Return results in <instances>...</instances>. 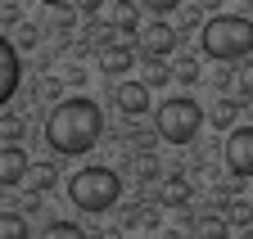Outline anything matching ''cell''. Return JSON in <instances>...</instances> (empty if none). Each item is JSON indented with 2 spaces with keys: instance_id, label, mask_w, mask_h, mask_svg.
<instances>
[{
  "instance_id": "cell-1",
  "label": "cell",
  "mask_w": 253,
  "mask_h": 239,
  "mask_svg": "<svg viewBox=\"0 0 253 239\" xmlns=\"http://www.w3.org/2000/svg\"><path fill=\"white\" fill-rule=\"evenodd\" d=\"M100 136H104V113L86 95H73V100L54 104L50 117H45V144L54 154H63V158L90 154V149L100 144Z\"/></svg>"
},
{
  "instance_id": "cell-2",
  "label": "cell",
  "mask_w": 253,
  "mask_h": 239,
  "mask_svg": "<svg viewBox=\"0 0 253 239\" xmlns=\"http://www.w3.org/2000/svg\"><path fill=\"white\" fill-rule=\"evenodd\" d=\"M199 50L217 64H240L253 54V18L244 14H212L199 32Z\"/></svg>"
},
{
  "instance_id": "cell-3",
  "label": "cell",
  "mask_w": 253,
  "mask_h": 239,
  "mask_svg": "<svg viewBox=\"0 0 253 239\" xmlns=\"http://www.w3.org/2000/svg\"><path fill=\"white\" fill-rule=\"evenodd\" d=\"M68 199L82 207V212H109V207L122 199V176L113 167H82L68 181Z\"/></svg>"
},
{
  "instance_id": "cell-4",
  "label": "cell",
  "mask_w": 253,
  "mask_h": 239,
  "mask_svg": "<svg viewBox=\"0 0 253 239\" xmlns=\"http://www.w3.org/2000/svg\"><path fill=\"white\" fill-rule=\"evenodd\" d=\"M199 127H204V108L190 95H172V100H163L154 108V131L168 144H190L199 136Z\"/></svg>"
},
{
  "instance_id": "cell-5",
  "label": "cell",
  "mask_w": 253,
  "mask_h": 239,
  "mask_svg": "<svg viewBox=\"0 0 253 239\" xmlns=\"http://www.w3.org/2000/svg\"><path fill=\"white\" fill-rule=\"evenodd\" d=\"M226 167L235 181H253V127H231L226 136Z\"/></svg>"
},
{
  "instance_id": "cell-6",
  "label": "cell",
  "mask_w": 253,
  "mask_h": 239,
  "mask_svg": "<svg viewBox=\"0 0 253 239\" xmlns=\"http://www.w3.org/2000/svg\"><path fill=\"white\" fill-rule=\"evenodd\" d=\"M136 50H140L145 64H149V59H172L176 54V32H172L168 23H149V27H140Z\"/></svg>"
},
{
  "instance_id": "cell-7",
  "label": "cell",
  "mask_w": 253,
  "mask_h": 239,
  "mask_svg": "<svg viewBox=\"0 0 253 239\" xmlns=\"http://www.w3.org/2000/svg\"><path fill=\"white\" fill-rule=\"evenodd\" d=\"M23 81V59H18V45L0 32V108H5Z\"/></svg>"
},
{
  "instance_id": "cell-8",
  "label": "cell",
  "mask_w": 253,
  "mask_h": 239,
  "mask_svg": "<svg viewBox=\"0 0 253 239\" xmlns=\"http://www.w3.org/2000/svg\"><path fill=\"white\" fill-rule=\"evenodd\" d=\"M113 100H118V108L126 113V117H140V113H149V86L145 81H131V77H126V81H118V91H113Z\"/></svg>"
},
{
  "instance_id": "cell-9",
  "label": "cell",
  "mask_w": 253,
  "mask_h": 239,
  "mask_svg": "<svg viewBox=\"0 0 253 239\" xmlns=\"http://www.w3.org/2000/svg\"><path fill=\"white\" fill-rule=\"evenodd\" d=\"M136 45L131 41H109V45H100V68L109 72V77H122V72H131V64H136Z\"/></svg>"
},
{
  "instance_id": "cell-10",
  "label": "cell",
  "mask_w": 253,
  "mask_h": 239,
  "mask_svg": "<svg viewBox=\"0 0 253 239\" xmlns=\"http://www.w3.org/2000/svg\"><path fill=\"white\" fill-rule=\"evenodd\" d=\"M27 149L23 144H5L0 149V185H23V176H27Z\"/></svg>"
},
{
  "instance_id": "cell-11",
  "label": "cell",
  "mask_w": 253,
  "mask_h": 239,
  "mask_svg": "<svg viewBox=\"0 0 253 239\" xmlns=\"http://www.w3.org/2000/svg\"><path fill=\"white\" fill-rule=\"evenodd\" d=\"M23 185H27L32 194H45V190H54V185H59V167H54V163H27Z\"/></svg>"
},
{
  "instance_id": "cell-12",
  "label": "cell",
  "mask_w": 253,
  "mask_h": 239,
  "mask_svg": "<svg viewBox=\"0 0 253 239\" xmlns=\"http://www.w3.org/2000/svg\"><path fill=\"white\" fill-rule=\"evenodd\" d=\"M181 86H195L199 81V59H190V54H172V68H168Z\"/></svg>"
},
{
  "instance_id": "cell-13",
  "label": "cell",
  "mask_w": 253,
  "mask_h": 239,
  "mask_svg": "<svg viewBox=\"0 0 253 239\" xmlns=\"http://www.w3.org/2000/svg\"><path fill=\"white\" fill-rule=\"evenodd\" d=\"M163 203H168V207H185V203H190V181L168 176V181H163Z\"/></svg>"
},
{
  "instance_id": "cell-14",
  "label": "cell",
  "mask_w": 253,
  "mask_h": 239,
  "mask_svg": "<svg viewBox=\"0 0 253 239\" xmlns=\"http://www.w3.org/2000/svg\"><path fill=\"white\" fill-rule=\"evenodd\" d=\"M235 117H240L235 100H221V104H212V113H208V122H212V127H221V131H231V127H235Z\"/></svg>"
},
{
  "instance_id": "cell-15",
  "label": "cell",
  "mask_w": 253,
  "mask_h": 239,
  "mask_svg": "<svg viewBox=\"0 0 253 239\" xmlns=\"http://www.w3.org/2000/svg\"><path fill=\"white\" fill-rule=\"evenodd\" d=\"M0 239H27V217L0 212Z\"/></svg>"
},
{
  "instance_id": "cell-16",
  "label": "cell",
  "mask_w": 253,
  "mask_h": 239,
  "mask_svg": "<svg viewBox=\"0 0 253 239\" xmlns=\"http://www.w3.org/2000/svg\"><path fill=\"white\" fill-rule=\"evenodd\" d=\"M199 239H231L226 217H199Z\"/></svg>"
},
{
  "instance_id": "cell-17",
  "label": "cell",
  "mask_w": 253,
  "mask_h": 239,
  "mask_svg": "<svg viewBox=\"0 0 253 239\" xmlns=\"http://www.w3.org/2000/svg\"><path fill=\"white\" fill-rule=\"evenodd\" d=\"M41 239H86V230H82L77 221H50V226L41 230Z\"/></svg>"
},
{
  "instance_id": "cell-18",
  "label": "cell",
  "mask_w": 253,
  "mask_h": 239,
  "mask_svg": "<svg viewBox=\"0 0 253 239\" xmlns=\"http://www.w3.org/2000/svg\"><path fill=\"white\" fill-rule=\"evenodd\" d=\"M23 136H27L23 117H14V113H5V117H0V140H5V144H23Z\"/></svg>"
},
{
  "instance_id": "cell-19",
  "label": "cell",
  "mask_w": 253,
  "mask_h": 239,
  "mask_svg": "<svg viewBox=\"0 0 253 239\" xmlns=\"http://www.w3.org/2000/svg\"><path fill=\"white\" fill-rule=\"evenodd\" d=\"M235 81H240V91H244V95H253V54H249V59H240Z\"/></svg>"
},
{
  "instance_id": "cell-20",
  "label": "cell",
  "mask_w": 253,
  "mask_h": 239,
  "mask_svg": "<svg viewBox=\"0 0 253 239\" xmlns=\"http://www.w3.org/2000/svg\"><path fill=\"white\" fill-rule=\"evenodd\" d=\"M37 36H41V32H37L32 23H18V36H14V45H18V50H32V45H37Z\"/></svg>"
},
{
  "instance_id": "cell-21",
  "label": "cell",
  "mask_w": 253,
  "mask_h": 239,
  "mask_svg": "<svg viewBox=\"0 0 253 239\" xmlns=\"http://www.w3.org/2000/svg\"><path fill=\"white\" fill-rule=\"evenodd\" d=\"M231 226H253V203H231Z\"/></svg>"
},
{
  "instance_id": "cell-22",
  "label": "cell",
  "mask_w": 253,
  "mask_h": 239,
  "mask_svg": "<svg viewBox=\"0 0 253 239\" xmlns=\"http://www.w3.org/2000/svg\"><path fill=\"white\" fill-rule=\"evenodd\" d=\"M140 5H145V9H154V14H172L181 0H140Z\"/></svg>"
},
{
  "instance_id": "cell-23",
  "label": "cell",
  "mask_w": 253,
  "mask_h": 239,
  "mask_svg": "<svg viewBox=\"0 0 253 239\" xmlns=\"http://www.w3.org/2000/svg\"><path fill=\"white\" fill-rule=\"evenodd\" d=\"M73 5H77V14H82V18H95V14H100V5H104V0H73Z\"/></svg>"
},
{
  "instance_id": "cell-24",
  "label": "cell",
  "mask_w": 253,
  "mask_h": 239,
  "mask_svg": "<svg viewBox=\"0 0 253 239\" xmlns=\"http://www.w3.org/2000/svg\"><path fill=\"white\" fill-rule=\"evenodd\" d=\"M41 5H50V9H63V5H73V0H41Z\"/></svg>"
},
{
  "instance_id": "cell-25",
  "label": "cell",
  "mask_w": 253,
  "mask_h": 239,
  "mask_svg": "<svg viewBox=\"0 0 253 239\" xmlns=\"http://www.w3.org/2000/svg\"><path fill=\"white\" fill-rule=\"evenodd\" d=\"M240 239H253V226H244V235H240Z\"/></svg>"
},
{
  "instance_id": "cell-26",
  "label": "cell",
  "mask_w": 253,
  "mask_h": 239,
  "mask_svg": "<svg viewBox=\"0 0 253 239\" xmlns=\"http://www.w3.org/2000/svg\"><path fill=\"white\" fill-rule=\"evenodd\" d=\"M126 239H136V235H126Z\"/></svg>"
}]
</instances>
